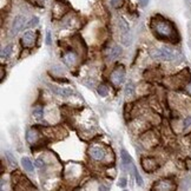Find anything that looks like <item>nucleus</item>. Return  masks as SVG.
<instances>
[{
	"label": "nucleus",
	"instance_id": "obj_1",
	"mask_svg": "<svg viewBox=\"0 0 191 191\" xmlns=\"http://www.w3.org/2000/svg\"><path fill=\"white\" fill-rule=\"evenodd\" d=\"M150 25H151V29H153L156 35H158L161 39L169 40L172 43L179 40V35H178V32H177L175 25L162 15L152 17Z\"/></svg>",
	"mask_w": 191,
	"mask_h": 191
},
{
	"label": "nucleus",
	"instance_id": "obj_2",
	"mask_svg": "<svg viewBox=\"0 0 191 191\" xmlns=\"http://www.w3.org/2000/svg\"><path fill=\"white\" fill-rule=\"evenodd\" d=\"M151 57L157 60H162V61H171V60L176 59L177 54L167 47H161V49L152 50Z\"/></svg>",
	"mask_w": 191,
	"mask_h": 191
},
{
	"label": "nucleus",
	"instance_id": "obj_3",
	"mask_svg": "<svg viewBox=\"0 0 191 191\" xmlns=\"http://www.w3.org/2000/svg\"><path fill=\"white\" fill-rule=\"evenodd\" d=\"M125 79V69L122 65H118L116 69L112 71L111 74V82L116 85H120Z\"/></svg>",
	"mask_w": 191,
	"mask_h": 191
},
{
	"label": "nucleus",
	"instance_id": "obj_4",
	"mask_svg": "<svg viewBox=\"0 0 191 191\" xmlns=\"http://www.w3.org/2000/svg\"><path fill=\"white\" fill-rule=\"evenodd\" d=\"M120 158H122V163L124 167H126V169L129 170V172L131 173L132 172V169L135 167V163L132 161V157L129 155V152L126 150L123 149L120 151Z\"/></svg>",
	"mask_w": 191,
	"mask_h": 191
},
{
	"label": "nucleus",
	"instance_id": "obj_5",
	"mask_svg": "<svg viewBox=\"0 0 191 191\" xmlns=\"http://www.w3.org/2000/svg\"><path fill=\"white\" fill-rule=\"evenodd\" d=\"M141 163H142L143 169L146 172H152L157 167L156 159H155V158H151V157H143Z\"/></svg>",
	"mask_w": 191,
	"mask_h": 191
},
{
	"label": "nucleus",
	"instance_id": "obj_6",
	"mask_svg": "<svg viewBox=\"0 0 191 191\" xmlns=\"http://www.w3.org/2000/svg\"><path fill=\"white\" fill-rule=\"evenodd\" d=\"M175 184L171 179H161L153 186V190H173Z\"/></svg>",
	"mask_w": 191,
	"mask_h": 191
},
{
	"label": "nucleus",
	"instance_id": "obj_7",
	"mask_svg": "<svg viewBox=\"0 0 191 191\" xmlns=\"http://www.w3.org/2000/svg\"><path fill=\"white\" fill-rule=\"evenodd\" d=\"M25 23H26V18H25L24 15H18V17H15L14 20H13V24H12V29H11L12 33H13V34L18 33L24 26H26Z\"/></svg>",
	"mask_w": 191,
	"mask_h": 191
},
{
	"label": "nucleus",
	"instance_id": "obj_8",
	"mask_svg": "<svg viewBox=\"0 0 191 191\" xmlns=\"http://www.w3.org/2000/svg\"><path fill=\"white\" fill-rule=\"evenodd\" d=\"M21 41H23V45L26 46V47H32L35 43V34L32 31H27V32H25V34L23 35Z\"/></svg>",
	"mask_w": 191,
	"mask_h": 191
},
{
	"label": "nucleus",
	"instance_id": "obj_9",
	"mask_svg": "<svg viewBox=\"0 0 191 191\" xmlns=\"http://www.w3.org/2000/svg\"><path fill=\"white\" fill-rule=\"evenodd\" d=\"M69 11L67 5H65L63 3H56V5L53 6V14L54 18H60L63 14H65L66 12Z\"/></svg>",
	"mask_w": 191,
	"mask_h": 191
},
{
	"label": "nucleus",
	"instance_id": "obj_10",
	"mask_svg": "<svg viewBox=\"0 0 191 191\" xmlns=\"http://www.w3.org/2000/svg\"><path fill=\"white\" fill-rule=\"evenodd\" d=\"M49 88L53 93L58 94V96H61V97H69L70 94L72 93V91L69 90V88H59V86H57V85H52V84H49Z\"/></svg>",
	"mask_w": 191,
	"mask_h": 191
},
{
	"label": "nucleus",
	"instance_id": "obj_11",
	"mask_svg": "<svg viewBox=\"0 0 191 191\" xmlns=\"http://www.w3.org/2000/svg\"><path fill=\"white\" fill-rule=\"evenodd\" d=\"M90 155H91V157H92L93 159L102 161L104 157H105V150L100 146H93L91 147V150H90Z\"/></svg>",
	"mask_w": 191,
	"mask_h": 191
},
{
	"label": "nucleus",
	"instance_id": "obj_12",
	"mask_svg": "<svg viewBox=\"0 0 191 191\" xmlns=\"http://www.w3.org/2000/svg\"><path fill=\"white\" fill-rule=\"evenodd\" d=\"M63 59H64V61H65V64H66V65L72 66V65H74V64L77 63L78 56H77V53H76V52H73V51H69V52H66V53L64 54Z\"/></svg>",
	"mask_w": 191,
	"mask_h": 191
},
{
	"label": "nucleus",
	"instance_id": "obj_13",
	"mask_svg": "<svg viewBox=\"0 0 191 191\" xmlns=\"http://www.w3.org/2000/svg\"><path fill=\"white\" fill-rule=\"evenodd\" d=\"M26 138H27V142H29V144H33V143L38 142V139H39V133H38V131L34 130V127H33V129H31V130L27 131V133H26Z\"/></svg>",
	"mask_w": 191,
	"mask_h": 191
},
{
	"label": "nucleus",
	"instance_id": "obj_14",
	"mask_svg": "<svg viewBox=\"0 0 191 191\" xmlns=\"http://www.w3.org/2000/svg\"><path fill=\"white\" fill-rule=\"evenodd\" d=\"M120 54H122V47L118 46V45H116V46H113L112 49H111V51H110V53H109V59H110V60H114V59L118 58Z\"/></svg>",
	"mask_w": 191,
	"mask_h": 191
},
{
	"label": "nucleus",
	"instance_id": "obj_15",
	"mask_svg": "<svg viewBox=\"0 0 191 191\" xmlns=\"http://www.w3.org/2000/svg\"><path fill=\"white\" fill-rule=\"evenodd\" d=\"M21 165H23V167L26 171L29 172H33V170H34L33 164H32V162L29 161V158H27V157H23L21 158Z\"/></svg>",
	"mask_w": 191,
	"mask_h": 191
},
{
	"label": "nucleus",
	"instance_id": "obj_16",
	"mask_svg": "<svg viewBox=\"0 0 191 191\" xmlns=\"http://www.w3.org/2000/svg\"><path fill=\"white\" fill-rule=\"evenodd\" d=\"M132 175L135 176V179H136V182H137V184L139 186H142L143 185V178L142 176L139 175V172H138L137 170V167H133V170H132Z\"/></svg>",
	"mask_w": 191,
	"mask_h": 191
},
{
	"label": "nucleus",
	"instance_id": "obj_17",
	"mask_svg": "<svg viewBox=\"0 0 191 191\" xmlns=\"http://www.w3.org/2000/svg\"><path fill=\"white\" fill-rule=\"evenodd\" d=\"M12 53V45H7L6 47H4L3 49V51H1V58H7L10 54Z\"/></svg>",
	"mask_w": 191,
	"mask_h": 191
},
{
	"label": "nucleus",
	"instance_id": "obj_18",
	"mask_svg": "<svg viewBox=\"0 0 191 191\" xmlns=\"http://www.w3.org/2000/svg\"><path fill=\"white\" fill-rule=\"evenodd\" d=\"M33 116L35 118H38V119H41L43 118V113H44V110L43 108H40V106H37V108L33 109Z\"/></svg>",
	"mask_w": 191,
	"mask_h": 191
},
{
	"label": "nucleus",
	"instance_id": "obj_19",
	"mask_svg": "<svg viewBox=\"0 0 191 191\" xmlns=\"http://www.w3.org/2000/svg\"><path fill=\"white\" fill-rule=\"evenodd\" d=\"M6 157H7V161L10 162V164L12 167H17V161H15V158L13 157V155L11 153L10 151H6Z\"/></svg>",
	"mask_w": 191,
	"mask_h": 191
},
{
	"label": "nucleus",
	"instance_id": "obj_20",
	"mask_svg": "<svg viewBox=\"0 0 191 191\" xmlns=\"http://www.w3.org/2000/svg\"><path fill=\"white\" fill-rule=\"evenodd\" d=\"M98 94L100 97H106L108 96V88L105 85H100L98 88Z\"/></svg>",
	"mask_w": 191,
	"mask_h": 191
},
{
	"label": "nucleus",
	"instance_id": "obj_21",
	"mask_svg": "<svg viewBox=\"0 0 191 191\" xmlns=\"http://www.w3.org/2000/svg\"><path fill=\"white\" fill-rule=\"evenodd\" d=\"M38 23H39V18H38V17H33V18L26 24V27H33L35 25H38Z\"/></svg>",
	"mask_w": 191,
	"mask_h": 191
},
{
	"label": "nucleus",
	"instance_id": "obj_22",
	"mask_svg": "<svg viewBox=\"0 0 191 191\" xmlns=\"http://www.w3.org/2000/svg\"><path fill=\"white\" fill-rule=\"evenodd\" d=\"M133 84L132 83H130V84H127L126 85V88H125V94L126 96H131L133 93Z\"/></svg>",
	"mask_w": 191,
	"mask_h": 191
},
{
	"label": "nucleus",
	"instance_id": "obj_23",
	"mask_svg": "<svg viewBox=\"0 0 191 191\" xmlns=\"http://www.w3.org/2000/svg\"><path fill=\"white\" fill-rule=\"evenodd\" d=\"M120 4H122V0H111V5L113 6V7H119L120 6Z\"/></svg>",
	"mask_w": 191,
	"mask_h": 191
},
{
	"label": "nucleus",
	"instance_id": "obj_24",
	"mask_svg": "<svg viewBox=\"0 0 191 191\" xmlns=\"http://www.w3.org/2000/svg\"><path fill=\"white\" fill-rule=\"evenodd\" d=\"M35 167H44V161H43V159H37V161H35Z\"/></svg>",
	"mask_w": 191,
	"mask_h": 191
},
{
	"label": "nucleus",
	"instance_id": "obj_25",
	"mask_svg": "<svg viewBox=\"0 0 191 191\" xmlns=\"http://www.w3.org/2000/svg\"><path fill=\"white\" fill-rule=\"evenodd\" d=\"M118 184L122 186V188H125V185H126V179H125V178H120L119 182H118Z\"/></svg>",
	"mask_w": 191,
	"mask_h": 191
},
{
	"label": "nucleus",
	"instance_id": "obj_26",
	"mask_svg": "<svg viewBox=\"0 0 191 191\" xmlns=\"http://www.w3.org/2000/svg\"><path fill=\"white\" fill-rule=\"evenodd\" d=\"M46 44L51 45V32L50 31H47V33H46Z\"/></svg>",
	"mask_w": 191,
	"mask_h": 191
},
{
	"label": "nucleus",
	"instance_id": "obj_27",
	"mask_svg": "<svg viewBox=\"0 0 191 191\" xmlns=\"http://www.w3.org/2000/svg\"><path fill=\"white\" fill-rule=\"evenodd\" d=\"M191 124V117H189L188 119H185V122H184V125H185V127L186 126H189Z\"/></svg>",
	"mask_w": 191,
	"mask_h": 191
},
{
	"label": "nucleus",
	"instance_id": "obj_28",
	"mask_svg": "<svg viewBox=\"0 0 191 191\" xmlns=\"http://www.w3.org/2000/svg\"><path fill=\"white\" fill-rule=\"evenodd\" d=\"M139 1H141V5L142 6H146L150 0H139Z\"/></svg>",
	"mask_w": 191,
	"mask_h": 191
},
{
	"label": "nucleus",
	"instance_id": "obj_29",
	"mask_svg": "<svg viewBox=\"0 0 191 191\" xmlns=\"http://www.w3.org/2000/svg\"><path fill=\"white\" fill-rule=\"evenodd\" d=\"M188 32L191 37V21H188Z\"/></svg>",
	"mask_w": 191,
	"mask_h": 191
},
{
	"label": "nucleus",
	"instance_id": "obj_30",
	"mask_svg": "<svg viewBox=\"0 0 191 191\" xmlns=\"http://www.w3.org/2000/svg\"><path fill=\"white\" fill-rule=\"evenodd\" d=\"M4 74H5V70H4V66H1V80H4Z\"/></svg>",
	"mask_w": 191,
	"mask_h": 191
},
{
	"label": "nucleus",
	"instance_id": "obj_31",
	"mask_svg": "<svg viewBox=\"0 0 191 191\" xmlns=\"http://www.w3.org/2000/svg\"><path fill=\"white\" fill-rule=\"evenodd\" d=\"M35 1H37V3L39 4V5H43V4H44V1H45V0H35Z\"/></svg>",
	"mask_w": 191,
	"mask_h": 191
}]
</instances>
